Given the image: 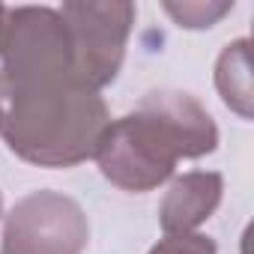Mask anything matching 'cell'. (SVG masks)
<instances>
[{"label":"cell","instance_id":"obj_1","mask_svg":"<svg viewBox=\"0 0 254 254\" xmlns=\"http://www.w3.org/2000/svg\"><path fill=\"white\" fill-rule=\"evenodd\" d=\"M99 90L72 78H0V135L24 162L69 168L96 156L108 129Z\"/></svg>","mask_w":254,"mask_h":254},{"label":"cell","instance_id":"obj_2","mask_svg":"<svg viewBox=\"0 0 254 254\" xmlns=\"http://www.w3.org/2000/svg\"><path fill=\"white\" fill-rule=\"evenodd\" d=\"M215 144V123L191 96L150 93L135 114L108 123L96 162L114 186L150 191L174 174L180 159L206 156Z\"/></svg>","mask_w":254,"mask_h":254},{"label":"cell","instance_id":"obj_3","mask_svg":"<svg viewBox=\"0 0 254 254\" xmlns=\"http://www.w3.org/2000/svg\"><path fill=\"white\" fill-rule=\"evenodd\" d=\"M60 18L72 39L78 78L99 90L117 78L126 36L135 21L132 3H63Z\"/></svg>","mask_w":254,"mask_h":254},{"label":"cell","instance_id":"obj_4","mask_svg":"<svg viewBox=\"0 0 254 254\" xmlns=\"http://www.w3.org/2000/svg\"><path fill=\"white\" fill-rule=\"evenodd\" d=\"M87 233V218L72 197L33 191L9 212L0 254H81Z\"/></svg>","mask_w":254,"mask_h":254},{"label":"cell","instance_id":"obj_5","mask_svg":"<svg viewBox=\"0 0 254 254\" xmlns=\"http://www.w3.org/2000/svg\"><path fill=\"white\" fill-rule=\"evenodd\" d=\"M221 200V177L218 174H186L180 177L162 200L159 221L168 233H191L200 221L212 215Z\"/></svg>","mask_w":254,"mask_h":254},{"label":"cell","instance_id":"obj_6","mask_svg":"<svg viewBox=\"0 0 254 254\" xmlns=\"http://www.w3.org/2000/svg\"><path fill=\"white\" fill-rule=\"evenodd\" d=\"M218 90H221V99L227 105H233L242 117L251 114L248 102H251V87H248V42H236V45H227V51L221 54L218 60Z\"/></svg>","mask_w":254,"mask_h":254},{"label":"cell","instance_id":"obj_7","mask_svg":"<svg viewBox=\"0 0 254 254\" xmlns=\"http://www.w3.org/2000/svg\"><path fill=\"white\" fill-rule=\"evenodd\" d=\"M165 9L183 27H212L224 12L233 9V3H165Z\"/></svg>","mask_w":254,"mask_h":254},{"label":"cell","instance_id":"obj_8","mask_svg":"<svg viewBox=\"0 0 254 254\" xmlns=\"http://www.w3.org/2000/svg\"><path fill=\"white\" fill-rule=\"evenodd\" d=\"M150 254H215V242L200 233H168Z\"/></svg>","mask_w":254,"mask_h":254},{"label":"cell","instance_id":"obj_9","mask_svg":"<svg viewBox=\"0 0 254 254\" xmlns=\"http://www.w3.org/2000/svg\"><path fill=\"white\" fill-rule=\"evenodd\" d=\"M3 27H6V6H0V48H3Z\"/></svg>","mask_w":254,"mask_h":254}]
</instances>
